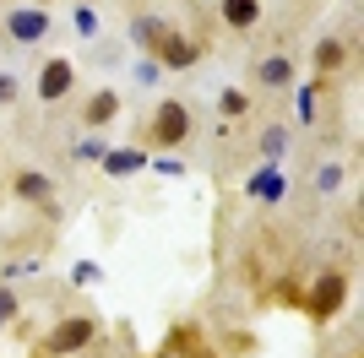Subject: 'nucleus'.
<instances>
[{"label":"nucleus","mask_w":364,"mask_h":358,"mask_svg":"<svg viewBox=\"0 0 364 358\" xmlns=\"http://www.w3.org/2000/svg\"><path fill=\"white\" fill-rule=\"evenodd\" d=\"M92 337H98V320H92V315H65L60 326L44 337V358H76V353H87Z\"/></svg>","instance_id":"f257e3e1"},{"label":"nucleus","mask_w":364,"mask_h":358,"mask_svg":"<svg viewBox=\"0 0 364 358\" xmlns=\"http://www.w3.org/2000/svg\"><path fill=\"white\" fill-rule=\"evenodd\" d=\"M44 33H49L44 6H11V11H6V38H11V44H38Z\"/></svg>","instance_id":"20e7f679"},{"label":"nucleus","mask_w":364,"mask_h":358,"mask_svg":"<svg viewBox=\"0 0 364 358\" xmlns=\"http://www.w3.org/2000/svg\"><path fill=\"white\" fill-rule=\"evenodd\" d=\"M185 358H218V347H191Z\"/></svg>","instance_id":"aec40b11"},{"label":"nucleus","mask_w":364,"mask_h":358,"mask_svg":"<svg viewBox=\"0 0 364 358\" xmlns=\"http://www.w3.org/2000/svg\"><path fill=\"white\" fill-rule=\"evenodd\" d=\"M158 60H164L168 71H185V65H196V60H201V44H196V38H180V33H174V38L158 49Z\"/></svg>","instance_id":"1a4fd4ad"},{"label":"nucleus","mask_w":364,"mask_h":358,"mask_svg":"<svg viewBox=\"0 0 364 358\" xmlns=\"http://www.w3.org/2000/svg\"><path fill=\"white\" fill-rule=\"evenodd\" d=\"M223 22H228V28H256V22H261V0H223Z\"/></svg>","instance_id":"9d476101"},{"label":"nucleus","mask_w":364,"mask_h":358,"mask_svg":"<svg viewBox=\"0 0 364 358\" xmlns=\"http://www.w3.org/2000/svg\"><path fill=\"white\" fill-rule=\"evenodd\" d=\"M120 114V92H92L87 98V109H82V125H87V131H98V125H109V119Z\"/></svg>","instance_id":"0eeeda50"},{"label":"nucleus","mask_w":364,"mask_h":358,"mask_svg":"<svg viewBox=\"0 0 364 358\" xmlns=\"http://www.w3.org/2000/svg\"><path fill=\"white\" fill-rule=\"evenodd\" d=\"M104 152H109L104 141H76V158H104Z\"/></svg>","instance_id":"a211bd4d"},{"label":"nucleus","mask_w":364,"mask_h":358,"mask_svg":"<svg viewBox=\"0 0 364 358\" xmlns=\"http://www.w3.org/2000/svg\"><path fill=\"white\" fill-rule=\"evenodd\" d=\"M71 82H76L71 60H49L44 71H38V98H44V104H60L65 92H71Z\"/></svg>","instance_id":"39448f33"},{"label":"nucleus","mask_w":364,"mask_h":358,"mask_svg":"<svg viewBox=\"0 0 364 358\" xmlns=\"http://www.w3.org/2000/svg\"><path fill=\"white\" fill-rule=\"evenodd\" d=\"M283 141H289V131H277V125H272L267 136H261V147H267V158H277V152H283Z\"/></svg>","instance_id":"dca6fc26"},{"label":"nucleus","mask_w":364,"mask_h":358,"mask_svg":"<svg viewBox=\"0 0 364 358\" xmlns=\"http://www.w3.org/2000/svg\"><path fill=\"white\" fill-rule=\"evenodd\" d=\"M256 87H294V60L289 55H267L256 65Z\"/></svg>","instance_id":"6e6552de"},{"label":"nucleus","mask_w":364,"mask_h":358,"mask_svg":"<svg viewBox=\"0 0 364 358\" xmlns=\"http://www.w3.org/2000/svg\"><path fill=\"white\" fill-rule=\"evenodd\" d=\"M158 358H174V353H168V347H164V353H158Z\"/></svg>","instance_id":"412c9836"},{"label":"nucleus","mask_w":364,"mask_h":358,"mask_svg":"<svg viewBox=\"0 0 364 358\" xmlns=\"http://www.w3.org/2000/svg\"><path fill=\"white\" fill-rule=\"evenodd\" d=\"M250 195H267V201L283 195V174H277V168H261V174L250 179Z\"/></svg>","instance_id":"4468645a"},{"label":"nucleus","mask_w":364,"mask_h":358,"mask_svg":"<svg viewBox=\"0 0 364 358\" xmlns=\"http://www.w3.org/2000/svg\"><path fill=\"white\" fill-rule=\"evenodd\" d=\"M11 320H16V293L0 288V326H11Z\"/></svg>","instance_id":"2eb2a0df"},{"label":"nucleus","mask_w":364,"mask_h":358,"mask_svg":"<svg viewBox=\"0 0 364 358\" xmlns=\"http://www.w3.org/2000/svg\"><path fill=\"white\" fill-rule=\"evenodd\" d=\"M343 304H348V271H326V277L310 288V298H304V315H310L316 326H326V320H337Z\"/></svg>","instance_id":"f03ea898"},{"label":"nucleus","mask_w":364,"mask_h":358,"mask_svg":"<svg viewBox=\"0 0 364 358\" xmlns=\"http://www.w3.org/2000/svg\"><path fill=\"white\" fill-rule=\"evenodd\" d=\"M185 136H191V109L185 104H158V114H152V141L158 147H185Z\"/></svg>","instance_id":"7ed1b4c3"},{"label":"nucleus","mask_w":364,"mask_h":358,"mask_svg":"<svg viewBox=\"0 0 364 358\" xmlns=\"http://www.w3.org/2000/svg\"><path fill=\"white\" fill-rule=\"evenodd\" d=\"M11 98H16V82H11V76H0V104H11Z\"/></svg>","instance_id":"6ab92c4d"},{"label":"nucleus","mask_w":364,"mask_h":358,"mask_svg":"<svg viewBox=\"0 0 364 358\" xmlns=\"http://www.w3.org/2000/svg\"><path fill=\"white\" fill-rule=\"evenodd\" d=\"M245 109H250L245 92H223V114H245Z\"/></svg>","instance_id":"f3484780"},{"label":"nucleus","mask_w":364,"mask_h":358,"mask_svg":"<svg viewBox=\"0 0 364 358\" xmlns=\"http://www.w3.org/2000/svg\"><path fill=\"white\" fill-rule=\"evenodd\" d=\"M337 65H348V44H343V38H321L316 44V71L326 76V71H337Z\"/></svg>","instance_id":"9b49d317"},{"label":"nucleus","mask_w":364,"mask_h":358,"mask_svg":"<svg viewBox=\"0 0 364 358\" xmlns=\"http://www.w3.org/2000/svg\"><path fill=\"white\" fill-rule=\"evenodd\" d=\"M131 38H136L141 49H152V55H158V49L174 38V22H164V16H136V22H131Z\"/></svg>","instance_id":"423d86ee"},{"label":"nucleus","mask_w":364,"mask_h":358,"mask_svg":"<svg viewBox=\"0 0 364 358\" xmlns=\"http://www.w3.org/2000/svg\"><path fill=\"white\" fill-rule=\"evenodd\" d=\"M16 195H28V201H49V179L44 174H16Z\"/></svg>","instance_id":"ddd939ff"},{"label":"nucleus","mask_w":364,"mask_h":358,"mask_svg":"<svg viewBox=\"0 0 364 358\" xmlns=\"http://www.w3.org/2000/svg\"><path fill=\"white\" fill-rule=\"evenodd\" d=\"M98 163H104V174H131V168H141L147 158H141V152H104Z\"/></svg>","instance_id":"f8f14e48"}]
</instances>
